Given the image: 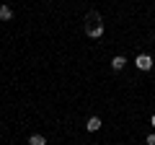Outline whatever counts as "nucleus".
<instances>
[{
	"mask_svg": "<svg viewBox=\"0 0 155 145\" xmlns=\"http://www.w3.org/2000/svg\"><path fill=\"white\" fill-rule=\"evenodd\" d=\"M85 34H88L91 39H101L104 36V21H101V13L91 11L85 16Z\"/></svg>",
	"mask_w": 155,
	"mask_h": 145,
	"instance_id": "1",
	"label": "nucleus"
},
{
	"mask_svg": "<svg viewBox=\"0 0 155 145\" xmlns=\"http://www.w3.org/2000/svg\"><path fill=\"white\" fill-rule=\"evenodd\" d=\"M134 67L142 70V72L153 70V57H150V55H137V57H134Z\"/></svg>",
	"mask_w": 155,
	"mask_h": 145,
	"instance_id": "2",
	"label": "nucleus"
},
{
	"mask_svg": "<svg viewBox=\"0 0 155 145\" xmlns=\"http://www.w3.org/2000/svg\"><path fill=\"white\" fill-rule=\"evenodd\" d=\"M101 127H104L101 117H88V122H85V130H88V132H98Z\"/></svg>",
	"mask_w": 155,
	"mask_h": 145,
	"instance_id": "3",
	"label": "nucleus"
},
{
	"mask_svg": "<svg viewBox=\"0 0 155 145\" xmlns=\"http://www.w3.org/2000/svg\"><path fill=\"white\" fill-rule=\"evenodd\" d=\"M127 57H124V55H116L114 57V60H111V67H114V70H124V65H127Z\"/></svg>",
	"mask_w": 155,
	"mask_h": 145,
	"instance_id": "4",
	"label": "nucleus"
},
{
	"mask_svg": "<svg viewBox=\"0 0 155 145\" xmlns=\"http://www.w3.org/2000/svg\"><path fill=\"white\" fill-rule=\"evenodd\" d=\"M28 145H47V137H44V135H31V137H28Z\"/></svg>",
	"mask_w": 155,
	"mask_h": 145,
	"instance_id": "5",
	"label": "nucleus"
},
{
	"mask_svg": "<svg viewBox=\"0 0 155 145\" xmlns=\"http://www.w3.org/2000/svg\"><path fill=\"white\" fill-rule=\"evenodd\" d=\"M13 18V11L8 5H0V21H11Z\"/></svg>",
	"mask_w": 155,
	"mask_h": 145,
	"instance_id": "6",
	"label": "nucleus"
},
{
	"mask_svg": "<svg viewBox=\"0 0 155 145\" xmlns=\"http://www.w3.org/2000/svg\"><path fill=\"white\" fill-rule=\"evenodd\" d=\"M145 143H147V145H155V132H150L147 137H145Z\"/></svg>",
	"mask_w": 155,
	"mask_h": 145,
	"instance_id": "7",
	"label": "nucleus"
},
{
	"mask_svg": "<svg viewBox=\"0 0 155 145\" xmlns=\"http://www.w3.org/2000/svg\"><path fill=\"white\" fill-rule=\"evenodd\" d=\"M150 124H153V127H155V114H153V117H150Z\"/></svg>",
	"mask_w": 155,
	"mask_h": 145,
	"instance_id": "8",
	"label": "nucleus"
}]
</instances>
